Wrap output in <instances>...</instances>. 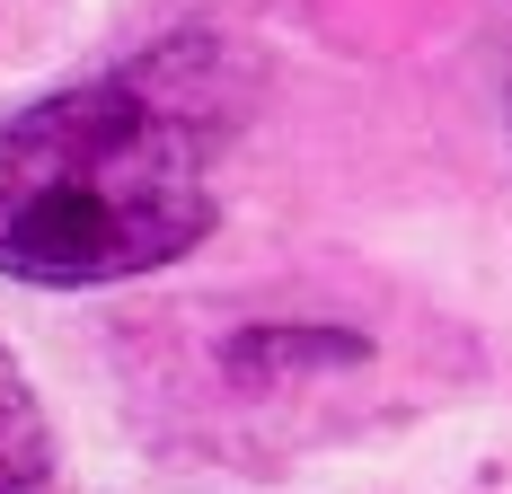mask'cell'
<instances>
[{"instance_id":"cell-1","label":"cell","mask_w":512,"mask_h":494,"mask_svg":"<svg viewBox=\"0 0 512 494\" xmlns=\"http://www.w3.org/2000/svg\"><path fill=\"white\" fill-rule=\"evenodd\" d=\"M212 106L195 53L106 71L0 124V274L124 283L159 274L212 230Z\"/></svg>"},{"instance_id":"cell-2","label":"cell","mask_w":512,"mask_h":494,"mask_svg":"<svg viewBox=\"0 0 512 494\" xmlns=\"http://www.w3.org/2000/svg\"><path fill=\"white\" fill-rule=\"evenodd\" d=\"M0 494H53V433H45V406L36 389L9 371L0 353Z\"/></svg>"},{"instance_id":"cell-3","label":"cell","mask_w":512,"mask_h":494,"mask_svg":"<svg viewBox=\"0 0 512 494\" xmlns=\"http://www.w3.org/2000/svg\"><path fill=\"white\" fill-rule=\"evenodd\" d=\"M504 115H512V45H504Z\"/></svg>"}]
</instances>
